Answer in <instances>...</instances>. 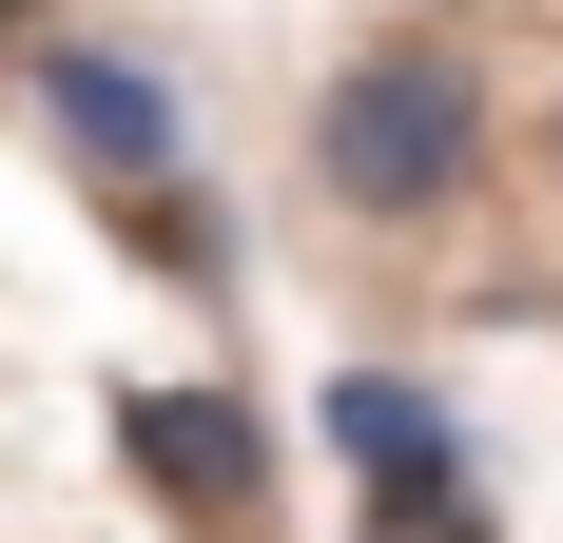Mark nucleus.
<instances>
[{
    "label": "nucleus",
    "instance_id": "f257e3e1",
    "mask_svg": "<svg viewBox=\"0 0 563 543\" xmlns=\"http://www.w3.org/2000/svg\"><path fill=\"white\" fill-rule=\"evenodd\" d=\"M486 175H506V58H486V20L408 0V20H369L311 78V214L331 233H448Z\"/></svg>",
    "mask_w": 563,
    "mask_h": 543
},
{
    "label": "nucleus",
    "instance_id": "f03ea898",
    "mask_svg": "<svg viewBox=\"0 0 563 543\" xmlns=\"http://www.w3.org/2000/svg\"><path fill=\"white\" fill-rule=\"evenodd\" d=\"M311 446H331V486H350V524H369V543H506V486H486L448 369H408V350H331Z\"/></svg>",
    "mask_w": 563,
    "mask_h": 543
},
{
    "label": "nucleus",
    "instance_id": "7ed1b4c3",
    "mask_svg": "<svg viewBox=\"0 0 563 543\" xmlns=\"http://www.w3.org/2000/svg\"><path fill=\"white\" fill-rule=\"evenodd\" d=\"M117 486L156 505L175 543H253L273 524V408L233 369H136L117 388Z\"/></svg>",
    "mask_w": 563,
    "mask_h": 543
},
{
    "label": "nucleus",
    "instance_id": "20e7f679",
    "mask_svg": "<svg viewBox=\"0 0 563 543\" xmlns=\"http://www.w3.org/2000/svg\"><path fill=\"white\" fill-rule=\"evenodd\" d=\"M20 117H40V156L78 175V195L195 175V98H175V58H136V40H20Z\"/></svg>",
    "mask_w": 563,
    "mask_h": 543
},
{
    "label": "nucleus",
    "instance_id": "39448f33",
    "mask_svg": "<svg viewBox=\"0 0 563 543\" xmlns=\"http://www.w3.org/2000/svg\"><path fill=\"white\" fill-rule=\"evenodd\" d=\"M98 233L156 291H195V311H233V214H214V175H136V195H98Z\"/></svg>",
    "mask_w": 563,
    "mask_h": 543
},
{
    "label": "nucleus",
    "instance_id": "423d86ee",
    "mask_svg": "<svg viewBox=\"0 0 563 543\" xmlns=\"http://www.w3.org/2000/svg\"><path fill=\"white\" fill-rule=\"evenodd\" d=\"M506 156H525V175H544V195H563V58H544V78H525V98H506Z\"/></svg>",
    "mask_w": 563,
    "mask_h": 543
},
{
    "label": "nucleus",
    "instance_id": "0eeeda50",
    "mask_svg": "<svg viewBox=\"0 0 563 543\" xmlns=\"http://www.w3.org/2000/svg\"><path fill=\"white\" fill-rule=\"evenodd\" d=\"M20 40H58V0H0V58H20Z\"/></svg>",
    "mask_w": 563,
    "mask_h": 543
},
{
    "label": "nucleus",
    "instance_id": "6e6552de",
    "mask_svg": "<svg viewBox=\"0 0 563 543\" xmlns=\"http://www.w3.org/2000/svg\"><path fill=\"white\" fill-rule=\"evenodd\" d=\"M448 20H486V0H448Z\"/></svg>",
    "mask_w": 563,
    "mask_h": 543
}]
</instances>
